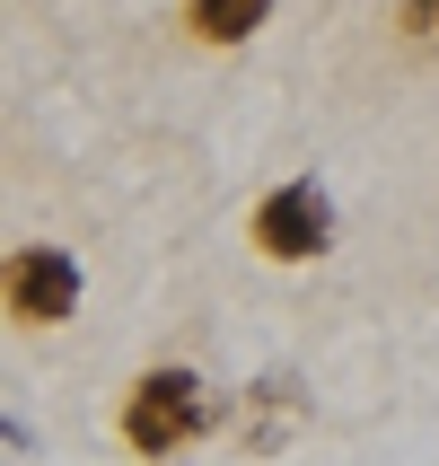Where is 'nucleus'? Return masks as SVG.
Listing matches in <instances>:
<instances>
[{"label": "nucleus", "mask_w": 439, "mask_h": 466, "mask_svg": "<svg viewBox=\"0 0 439 466\" xmlns=\"http://www.w3.org/2000/svg\"><path fill=\"white\" fill-rule=\"evenodd\" d=\"M124 449L132 458H150V466H176V449H194L220 422V405H211V388H203V370H185V361H158V370H141L132 379V396H124Z\"/></svg>", "instance_id": "nucleus-1"}, {"label": "nucleus", "mask_w": 439, "mask_h": 466, "mask_svg": "<svg viewBox=\"0 0 439 466\" xmlns=\"http://www.w3.org/2000/svg\"><path fill=\"white\" fill-rule=\"evenodd\" d=\"M26 449H35V431H26L18 414H0V458H26Z\"/></svg>", "instance_id": "nucleus-7"}, {"label": "nucleus", "mask_w": 439, "mask_h": 466, "mask_svg": "<svg viewBox=\"0 0 439 466\" xmlns=\"http://www.w3.org/2000/svg\"><path fill=\"white\" fill-rule=\"evenodd\" d=\"M308 422H316V396L299 370H264V379H246V396H237L229 414H220V431H229L246 458H282V449L308 441Z\"/></svg>", "instance_id": "nucleus-3"}, {"label": "nucleus", "mask_w": 439, "mask_h": 466, "mask_svg": "<svg viewBox=\"0 0 439 466\" xmlns=\"http://www.w3.org/2000/svg\"><path fill=\"white\" fill-rule=\"evenodd\" d=\"M79 290H88V273H79V256H71V247H53V238L0 256V309L18 317V326H71V317H79Z\"/></svg>", "instance_id": "nucleus-2"}, {"label": "nucleus", "mask_w": 439, "mask_h": 466, "mask_svg": "<svg viewBox=\"0 0 439 466\" xmlns=\"http://www.w3.org/2000/svg\"><path fill=\"white\" fill-rule=\"evenodd\" d=\"M395 26H404V45H414V53H439V0H404V18H395Z\"/></svg>", "instance_id": "nucleus-6"}, {"label": "nucleus", "mask_w": 439, "mask_h": 466, "mask_svg": "<svg viewBox=\"0 0 439 466\" xmlns=\"http://www.w3.org/2000/svg\"><path fill=\"white\" fill-rule=\"evenodd\" d=\"M264 18H273V0H185V26L203 45H246Z\"/></svg>", "instance_id": "nucleus-5"}, {"label": "nucleus", "mask_w": 439, "mask_h": 466, "mask_svg": "<svg viewBox=\"0 0 439 466\" xmlns=\"http://www.w3.org/2000/svg\"><path fill=\"white\" fill-rule=\"evenodd\" d=\"M176 466H185V458H176Z\"/></svg>", "instance_id": "nucleus-8"}, {"label": "nucleus", "mask_w": 439, "mask_h": 466, "mask_svg": "<svg viewBox=\"0 0 439 466\" xmlns=\"http://www.w3.org/2000/svg\"><path fill=\"white\" fill-rule=\"evenodd\" d=\"M246 238H255L273 264H316L325 247H334V194H325L316 177H282V185L255 203Z\"/></svg>", "instance_id": "nucleus-4"}]
</instances>
